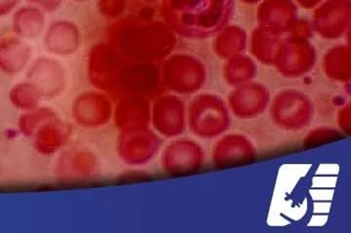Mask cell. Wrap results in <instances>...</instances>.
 Wrapping results in <instances>:
<instances>
[{
	"label": "cell",
	"mask_w": 351,
	"mask_h": 233,
	"mask_svg": "<svg viewBox=\"0 0 351 233\" xmlns=\"http://www.w3.org/2000/svg\"><path fill=\"white\" fill-rule=\"evenodd\" d=\"M295 1L304 7H313L319 4L322 0H295Z\"/></svg>",
	"instance_id": "cell-17"
},
{
	"label": "cell",
	"mask_w": 351,
	"mask_h": 233,
	"mask_svg": "<svg viewBox=\"0 0 351 233\" xmlns=\"http://www.w3.org/2000/svg\"><path fill=\"white\" fill-rule=\"evenodd\" d=\"M57 116V113L54 110L48 107H39L36 109L23 112L19 120H18V128L20 133L25 136V138L32 139V136L36 135L41 126L50 119Z\"/></svg>",
	"instance_id": "cell-12"
},
{
	"label": "cell",
	"mask_w": 351,
	"mask_h": 233,
	"mask_svg": "<svg viewBox=\"0 0 351 233\" xmlns=\"http://www.w3.org/2000/svg\"><path fill=\"white\" fill-rule=\"evenodd\" d=\"M21 0H0V17H5L17 8Z\"/></svg>",
	"instance_id": "cell-16"
},
{
	"label": "cell",
	"mask_w": 351,
	"mask_h": 233,
	"mask_svg": "<svg viewBox=\"0 0 351 233\" xmlns=\"http://www.w3.org/2000/svg\"><path fill=\"white\" fill-rule=\"evenodd\" d=\"M73 1H85V0H73Z\"/></svg>",
	"instance_id": "cell-20"
},
{
	"label": "cell",
	"mask_w": 351,
	"mask_h": 233,
	"mask_svg": "<svg viewBox=\"0 0 351 233\" xmlns=\"http://www.w3.org/2000/svg\"><path fill=\"white\" fill-rule=\"evenodd\" d=\"M234 0H162L164 17L176 29L188 33L193 18L230 12Z\"/></svg>",
	"instance_id": "cell-1"
},
{
	"label": "cell",
	"mask_w": 351,
	"mask_h": 233,
	"mask_svg": "<svg viewBox=\"0 0 351 233\" xmlns=\"http://www.w3.org/2000/svg\"><path fill=\"white\" fill-rule=\"evenodd\" d=\"M113 107L107 92H83L76 96L71 105V116L76 124L83 128H100L112 119Z\"/></svg>",
	"instance_id": "cell-3"
},
{
	"label": "cell",
	"mask_w": 351,
	"mask_h": 233,
	"mask_svg": "<svg viewBox=\"0 0 351 233\" xmlns=\"http://www.w3.org/2000/svg\"><path fill=\"white\" fill-rule=\"evenodd\" d=\"M145 1L154 2L156 1V0H145Z\"/></svg>",
	"instance_id": "cell-19"
},
{
	"label": "cell",
	"mask_w": 351,
	"mask_h": 233,
	"mask_svg": "<svg viewBox=\"0 0 351 233\" xmlns=\"http://www.w3.org/2000/svg\"><path fill=\"white\" fill-rule=\"evenodd\" d=\"M43 44L50 54L69 57L75 54L82 47V31L71 20H53L44 34Z\"/></svg>",
	"instance_id": "cell-6"
},
{
	"label": "cell",
	"mask_w": 351,
	"mask_h": 233,
	"mask_svg": "<svg viewBox=\"0 0 351 233\" xmlns=\"http://www.w3.org/2000/svg\"><path fill=\"white\" fill-rule=\"evenodd\" d=\"M193 59L184 55H176L166 62L164 79L171 90L175 92H189L193 89L191 76Z\"/></svg>",
	"instance_id": "cell-10"
},
{
	"label": "cell",
	"mask_w": 351,
	"mask_h": 233,
	"mask_svg": "<svg viewBox=\"0 0 351 233\" xmlns=\"http://www.w3.org/2000/svg\"><path fill=\"white\" fill-rule=\"evenodd\" d=\"M88 59V76L97 89L114 92L121 87L122 70L120 55L110 43L95 46Z\"/></svg>",
	"instance_id": "cell-2"
},
{
	"label": "cell",
	"mask_w": 351,
	"mask_h": 233,
	"mask_svg": "<svg viewBox=\"0 0 351 233\" xmlns=\"http://www.w3.org/2000/svg\"><path fill=\"white\" fill-rule=\"evenodd\" d=\"M125 0H99L98 7L101 14L107 18H117L125 8Z\"/></svg>",
	"instance_id": "cell-14"
},
{
	"label": "cell",
	"mask_w": 351,
	"mask_h": 233,
	"mask_svg": "<svg viewBox=\"0 0 351 233\" xmlns=\"http://www.w3.org/2000/svg\"><path fill=\"white\" fill-rule=\"evenodd\" d=\"M31 5L38 7L44 12L51 13L58 10L64 0H27Z\"/></svg>",
	"instance_id": "cell-15"
},
{
	"label": "cell",
	"mask_w": 351,
	"mask_h": 233,
	"mask_svg": "<svg viewBox=\"0 0 351 233\" xmlns=\"http://www.w3.org/2000/svg\"><path fill=\"white\" fill-rule=\"evenodd\" d=\"M27 79L40 92L43 98H56L66 87V72L63 64L52 57H40L29 64Z\"/></svg>",
	"instance_id": "cell-5"
},
{
	"label": "cell",
	"mask_w": 351,
	"mask_h": 233,
	"mask_svg": "<svg viewBox=\"0 0 351 233\" xmlns=\"http://www.w3.org/2000/svg\"><path fill=\"white\" fill-rule=\"evenodd\" d=\"M54 172L57 178L62 181H85L99 174L100 163L96 154L89 149L71 147L60 154Z\"/></svg>",
	"instance_id": "cell-4"
},
{
	"label": "cell",
	"mask_w": 351,
	"mask_h": 233,
	"mask_svg": "<svg viewBox=\"0 0 351 233\" xmlns=\"http://www.w3.org/2000/svg\"><path fill=\"white\" fill-rule=\"evenodd\" d=\"M73 129L59 116L46 122L32 136V146L39 154L50 156L62 151L68 145Z\"/></svg>",
	"instance_id": "cell-7"
},
{
	"label": "cell",
	"mask_w": 351,
	"mask_h": 233,
	"mask_svg": "<svg viewBox=\"0 0 351 233\" xmlns=\"http://www.w3.org/2000/svg\"><path fill=\"white\" fill-rule=\"evenodd\" d=\"M241 1L245 2V3L253 4L257 3V2L261 1V0H241Z\"/></svg>",
	"instance_id": "cell-18"
},
{
	"label": "cell",
	"mask_w": 351,
	"mask_h": 233,
	"mask_svg": "<svg viewBox=\"0 0 351 233\" xmlns=\"http://www.w3.org/2000/svg\"><path fill=\"white\" fill-rule=\"evenodd\" d=\"M45 24V12L29 4L21 7L14 13L12 31L20 38L34 39L43 33Z\"/></svg>",
	"instance_id": "cell-9"
},
{
	"label": "cell",
	"mask_w": 351,
	"mask_h": 233,
	"mask_svg": "<svg viewBox=\"0 0 351 233\" xmlns=\"http://www.w3.org/2000/svg\"><path fill=\"white\" fill-rule=\"evenodd\" d=\"M8 98L16 109L27 112L39 107L43 96L38 87L25 81L14 85L9 92Z\"/></svg>",
	"instance_id": "cell-11"
},
{
	"label": "cell",
	"mask_w": 351,
	"mask_h": 233,
	"mask_svg": "<svg viewBox=\"0 0 351 233\" xmlns=\"http://www.w3.org/2000/svg\"><path fill=\"white\" fill-rule=\"evenodd\" d=\"M29 46L18 36H6L0 39V72L5 75H17L22 72L31 61Z\"/></svg>",
	"instance_id": "cell-8"
},
{
	"label": "cell",
	"mask_w": 351,
	"mask_h": 233,
	"mask_svg": "<svg viewBox=\"0 0 351 233\" xmlns=\"http://www.w3.org/2000/svg\"><path fill=\"white\" fill-rule=\"evenodd\" d=\"M154 109H156L158 124L164 131L167 128V124H176L182 107L177 98L166 96L159 99Z\"/></svg>",
	"instance_id": "cell-13"
}]
</instances>
